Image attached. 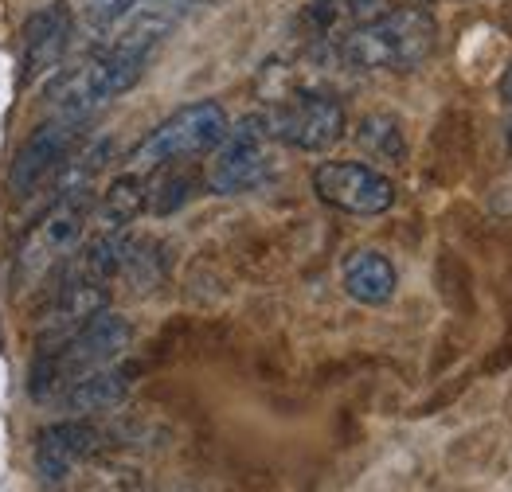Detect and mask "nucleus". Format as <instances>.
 Segmentation results:
<instances>
[{"label": "nucleus", "mask_w": 512, "mask_h": 492, "mask_svg": "<svg viewBox=\"0 0 512 492\" xmlns=\"http://www.w3.org/2000/svg\"><path fill=\"white\" fill-rule=\"evenodd\" d=\"M129 336H133V328L126 317L102 309L79 332L55 340V344H43L36 364L28 371V395L36 403H55L75 379L98 368H110L129 348Z\"/></svg>", "instance_id": "obj_1"}, {"label": "nucleus", "mask_w": 512, "mask_h": 492, "mask_svg": "<svg viewBox=\"0 0 512 492\" xmlns=\"http://www.w3.org/2000/svg\"><path fill=\"white\" fill-rule=\"evenodd\" d=\"M438 43V24L427 8L407 4L384 12L341 40L337 55L352 71H415Z\"/></svg>", "instance_id": "obj_2"}, {"label": "nucleus", "mask_w": 512, "mask_h": 492, "mask_svg": "<svg viewBox=\"0 0 512 492\" xmlns=\"http://www.w3.org/2000/svg\"><path fill=\"white\" fill-rule=\"evenodd\" d=\"M90 215H94V188H75V192L55 196L51 211L28 231V239L16 250V262H12V297H28L59 266H67L75 258Z\"/></svg>", "instance_id": "obj_3"}, {"label": "nucleus", "mask_w": 512, "mask_h": 492, "mask_svg": "<svg viewBox=\"0 0 512 492\" xmlns=\"http://www.w3.org/2000/svg\"><path fill=\"white\" fill-rule=\"evenodd\" d=\"M145 63H149V55H137V51H122V47H110V43L94 47L79 67L63 71L51 82L55 118L86 122L98 106H106V102L122 98L126 90H133L145 75Z\"/></svg>", "instance_id": "obj_4"}, {"label": "nucleus", "mask_w": 512, "mask_h": 492, "mask_svg": "<svg viewBox=\"0 0 512 492\" xmlns=\"http://www.w3.org/2000/svg\"><path fill=\"white\" fill-rule=\"evenodd\" d=\"M227 129H231L227 110L212 98L180 106L129 153V172H157V168H169V164H180L188 157L212 153L227 137Z\"/></svg>", "instance_id": "obj_5"}, {"label": "nucleus", "mask_w": 512, "mask_h": 492, "mask_svg": "<svg viewBox=\"0 0 512 492\" xmlns=\"http://www.w3.org/2000/svg\"><path fill=\"white\" fill-rule=\"evenodd\" d=\"M274 145L278 141L262 114H251L239 125H231L208 168V188L219 196H239V192L258 188L274 172Z\"/></svg>", "instance_id": "obj_6"}, {"label": "nucleus", "mask_w": 512, "mask_h": 492, "mask_svg": "<svg viewBox=\"0 0 512 492\" xmlns=\"http://www.w3.org/2000/svg\"><path fill=\"white\" fill-rule=\"evenodd\" d=\"M274 141L301 149V153H325L344 137V106L333 94L321 90H298L286 94L278 102H270V110L262 114Z\"/></svg>", "instance_id": "obj_7"}, {"label": "nucleus", "mask_w": 512, "mask_h": 492, "mask_svg": "<svg viewBox=\"0 0 512 492\" xmlns=\"http://www.w3.org/2000/svg\"><path fill=\"white\" fill-rule=\"evenodd\" d=\"M317 200L348 215H384L395 204V184L380 168L360 161H325L313 168Z\"/></svg>", "instance_id": "obj_8"}, {"label": "nucleus", "mask_w": 512, "mask_h": 492, "mask_svg": "<svg viewBox=\"0 0 512 492\" xmlns=\"http://www.w3.org/2000/svg\"><path fill=\"white\" fill-rule=\"evenodd\" d=\"M71 36H75L71 4L55 0L40 12H32L24 20V32H20V75H16V86L28 90L47 71H55L59 59L67 55V47H71Z\"/></svg>", "instance_id": "obj_9"}, {"label": "nucleus", "mask_w": 512, "mask_h": 492, "mask_svg": "<svg viewBox=\"0 0 512 492\" xmlns=\"http://www.w3.org/2000/svg\"><path fill=\"white\" fill-rule=\"evenodd\" d=\"M102 450V430L86 418H67V422H55L47 426L40 438H36V473H40L43 485H63L79 465H86L90 457H98Z\"/></svg>", "instance_id": "obj_10"}, {"label": "nucleus", "mask_w": 512, "mask_h": 492, "mask_svg": "<svg viewBox=\"0 0 512 492\" xmlns=\"http://www.w3.org/2000/svg\"><path fill=\"white\" fill-rule=\"evenodd\" d=\"M79 129H83V122H75V118H51V122H43L20 145V153L12 161V172H8V192L12 196H28L47 172H55L59 164L67 161Z\"/></svg>", "instance_id": "obj_11"}, {"label": "nucleus", "mask_w": 512, "mask_h": 492, "mask_svg": "<svg viewBox=\"0 0 512 492\" xmlns=\"http://www.w3.org/2000/svg\"><path fill=\"white\" fill-rule=\"evenodd\" d=\"M196 4L200 0H137L106 32V43L122 51H137V55H153V47L172 36V28H180Z\"/></svg>", "instance_id": "obj_12"}, {"label": "nucleus", "mask_w": 512, "mask_h": 492, "mask_svg": "<svg viewBox=\"0 0 512 492\" xmlns=\"http://www.w3.org/2000/svg\"><path fill=\"white\" fill-rule=\"evenodd\" d=\"M129 395V371L126 368H98L75 379L59 399L55 407L75 414V418H90V414H102V410H114Z\"/></svg>", "instance_id": "obj_13"}, {"label": "nucleus", "mask_w": 512, "mask_h": 492, "mask_svg": "<svg viewBox=\"0 0 512 492\" xmlns=\"http://www.w3.org/2000/svg\"><path fill=\"white\" fill-rule=\"evenodd\" d=\"M341 282L352 301H360V305H387L395 297L399 274H395L391 258L380 254V250H356V254L344 258Z\"/></svg>", "instance_id": "obj_14"}, {"label": "nucleus", "mask_w": 512, "mask_h": 492, "mask_svg": "<svg viewBox=\"0 0 512 492\" xmlns=\"http://www.w3.org/2000/svg\"><path fill=\"white\" fill-rule=\"evenodd\" d=\"M145 207H149V180H145V172H129L126 168L110 184L102 204H94V223H98V231H122Z\"/></svg>", "instance_id": "obj_15"}, {"label": "nucleus", "mask_w": 512, "mask_h": 492, "mask_svg": "<svg viewBox=\"0 0 512 492\" xmlns=\"http://www.w3.org/2000/svg\"><path fill=\"white\" fill-rule=\"evenodd\" d=\"M55 492H145V481L126 469V465H110V461H86L79 465Z\"/></svg>", "instance_id": "obj_16"}, {"label": "nucleus", "mask_w": 512, "mask_h": 492, "mask_svg": "<svg viewBox=\"0 0 512 492\" xmlns=\"http://www.w3.org/2000/svg\"><path fill=\"white\" fill-rule=\"evenodd\" d=\"M356 141L364 153H372L376 161L387 164H403L407 157V137H403V122L391 118V114H368L360 129H356Z\"/></svg>", "instance_id": "obj_17"}, {"label": "nucleus", "mask_w": 512, "mask_h": 492, "mask_svg": "<svg viewBox=\"0 0 512 492\" xmlns=\"http://www.w3.org/2000/svg\"><path fill=\"white\" fill-rule=\"evenodd\" d=\"M188 196H192V176L172 172V176H165L161 184H153V188H149V211L169 215V211H176Z\"/></svg>", "instance_id": "obj_18"}, {"label": "nucleus", "mask_w": 512, "mask_h": 492, "mask_svg": "<svg viewBox=\"0 0 512 492\" xmlns=\"http://www.w3.org/2000/svg\"><path fill=\"white\" fill-rule=\"evenodd\" d=\"M137 0H83V16L94 32H110Z\"/></svg>", "instance_id": "obj_19"}, {"label": "nucleus", "mask_w": 512, "mask_h": 492, "mask_svg": "<svg viewBox=\"0 0 512 492\" xmlns=\"http://www.w3.org/2000/svg\"><path fill=\"white\" fill-rule=\"evenodd\" d=\"M501 98H505V102L512 106V63H509V71L501 75Z\"/></svg>", "instance_id": "obj_20"}, {"label": "nucleus", "mask_w": 512, "mask_h": 492, "mask_svg": "<svg viewBox=\"0 0 512 492\" xmlns=\"http://www.w3.org/2000/svg\"><path fill=\"white\" fill-rule=\"evenodd\" d=\"M505 145H509V153H512V122H509V129H505Z\"/></svg>", "instance_id": "obj_21"}]
</instances>
